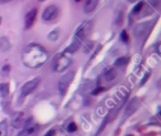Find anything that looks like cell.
<instances>
[{
  "label": "cell",
  "instance_id": "484cf974",
  "mask_svg": "<svg viewBox=\"0 0 161 136\" xmlns=\"http://www.w3.org/2000/svg\"><path fill=\"white\" fill-rule=\"evenodd\" d=\"M39 1H41V2H42V1H44V0H39Z\"/></svg>",
  "mask_w": 161,
  "mask_h": 136
},
{
  "label": "cell",
  "instance_id": "8fae6325",
  "mask_svg": "<svg viewBox=\"0 0 161 136\" xmlns=\"http://www.w3.org/2000/svg\"><path fill=\"white\" fill-rule=\"evenodd\" d=\"M98 0H86L85 5H84V11L85 13H91L95 10L97 7Z\"/></svg>",
  "mask_w": 161,
  "mask_h": 136
},
{
  "label": "cell",
  "instance_id": "8992f818",
  "mask_svg": "<svg viewBox=\"0 0 161 136\" xmlns=\"http://www.w3.org/2000/svg\"><path fill=\"white\" fill-rule=\"evenodd\" d=\"M39 125L33 123L32 120H30V122H27L25 128L18 134V136H37L39 133Z\"/></svg>",
  "mask_w": 161,
  "mask_h": 136
},
{
  "label": "cell",
  "instance_id": "9c48e42d",
  "mask_svg": "<svg viewBox=\"0 0 161 136\" xmlns=\"http://www.w3.org/2000/svg\"><path fill=\"white\" fill-rule=\"evenodd\" d=\"M37 13L38 10L35 8L31 9L29 12H27V15L25 17V29H30L32 26H33L34 21H35V18H37Z\"/></svg>",
  "mask_w": 161,
  "mask_h": 136
},
{
  "label": "cell",
  "instance_id": "ffe728a7",
  "mask_svg": "<svg viewBox=\"0 0 161 136\" xmlns=\"http://www.w3.org/2000/svg\"><path fill=\"white\" fill-rule=\"evenodd\" d=\"M56 38H58V31H52V33L49 36V39L52 40V41H54Z\"/></svg>",
  "mask_w": 161,
  "mask_h": 136
},
{
  "label": "cell",
  "instance_id": "2e32d148",
  "mask_svg": "<svg viewBox=\"0 0 161 136\" xmlns=\"http://www.w3.org/2000/svg\"><path fill=\"white\" fill-rule=\"evenodd\" d=\"M127 63H128V58L122 57V58H119V59L116 60L115 65L117 68H122V67H124V65H126Z\"/></svg>",
  "mask_w": 161,
  "mask_h": 136
},
{
  "label": "cell",
  "instance_id": "d4e9b609",
  "mask_svg": "<svg viewBox=\"0 0 161 136\" xmlns=\"http://www.w3.org/2000/svg\"><path fill=\"white\" fill-rule=\"evenodd\" d=\"M2 1H5V0H0V2H2Z\"/></svg>",
  "mask_w": 161,
  "mask_h": 136
},
{
  "label": "cell",
  "instance_id": "7c38bea8",
  "mask_svg": "<svg viewBox=\"0 0 161 136\" xmlns=\"http://www.w3.org/2000/svg\"><path fill=\"white\" fill-rule=\"evenodd\" d=\"M81 44H82V42H81V41L74 39L73 42L71 43V44L66 48V50H65V53H74V52H76L79 48H81Z\"/></svg>",
  "mask_w": 161,
  "mask_h": 136
},
{
  "label": "cell",
  "instance_id": "9a60e30c",
  "mask_svg": "<svg viewBox=\"0 0 161 136\" xmlns=\"http://www.w3.org/2000/svg\"><path fill=\"white\" fill-rule=\"evenodd\" d=\"M0 93L2 96H7L9 94V84L8 83H1L0 84Z\"/></svg>",
  "mask_w": 161,
  "mask_h": 136
},
{
  "label": "cell",
  "instance_id": "5bb4252c",
  "mask_svg": "<svg viewBox=\"0 0 161 136\" xmlns=\"http://www.w3.org/2000/svg\"><path fill=\"white\" fill-rule=\"evenodd\" d=\"M8 135V124L6 121H2L0 123V136Z\"/></svg>",
  "mask_w": 161,
  "mask_h": 136
},
{
  "label": "cell",
  "instance_id": "603a6c76",
  "mask_svg": "<svg viewBox=\"0 0 161 136\" xmlns=\"http://www.w3.org/2000/svg\"><path fill=\"white\" fill-rule=\"evenodd\" d=\"M1 20H2V19H1V17H0V24H1Z\"/></svg>",
  "mask_w": 161,
  "mask_h": 136
},
{
  "label": "cell",
  "instance_id": "30bf717a",
  "mask_svg": "<svg viewBox=\"0 0 161 136\" xmlns=\"http://www.w3.org/2000/svg\"><path fill=\"white\" fill-rule=\"evenodd\" d=\"M118 111H119V109H114L112 111H110V112H108V114L106 115V117L104 118V122H103V124H102V126H100V130H99V132H102V131L104 130V127L106 126L107 124H109V123H112L114 120L116 118V116L118 115Z\"/></svg>",
  "mask_w": 161,
  "mask_h": 136
},
{
  "label": "cell",
  "instance_id": "d6986e66",
  "mask_svg": "<svg viewBox=\"0 0 161 136\" xmlns=\"http://www.w3.org/2000/svg\"><path fill=\"white\" fill-rule=\"evenodd\" d=\"M120 39H122V41L124 43H128V41H129V38H128V34L126 31H122V34H120Z\"/></svg>",
  "mask_w": 161,
  "mask_h": 136
},
{
  "label": "cell",
  "instance_id": "4fadbf2b",
  "mask_svg": "<svg viewBox=\"0 0 161 136\" xmlns=\"http://www.w3.org/2000/svg\"><path fill=\"white\" fill-rule=\"evenodd\" d=\"M104 76L107 81H112V80L116 79L117 76V73H116V70L114 68H108V69L105 70V73H104Z\"/></svg>",
  "mask_w": 161,
  "mask_h": 136
},
{
  "label": "cell",
  "instance_id": "6da1fadb",
  "mask_svg": "<svg viewBox=\"0 0 161 136\" xmlns=\"http://www.w3.org/2000/svg\"><path fill=\"white\" fill-rule=\"evenodd\" d=\"M49 59V53L38 43L28 44L22 52V63L30 69H38Z\"/></svg>",
  "mask_w": 161,
  "mask_h": 136
},
{
  "label": "cell",
  "instance_id": "cb8c5ba5",
  "mask_svg": "<svg viewBox=\"0 0 161 136\" xmlns=\"http://www.w3.org/2000/svg\"><path fill=\"white\" fill-rule=\"evenodd\" d=\"M75 1H76V2H79V1H81V0H75Z\"/></svg>",
  "mask_w": 161,
  "mask_h": 136
},
{
  "label": "cell",
  "instance_id": "44dd1931",
  "mask_svg": "<svg viewBox=\"0 0 161 136\" xmlns=\"http://www.w3.org/2000/svg\"><path fill=\"white\" fill-rule=\"evenodd\" d=\"M44 136H55V130H54V128L50 130L49 132H48V133H46Z\"/></svg>",
  "mask_w": 161,
  "mask_h": 136
},
{
  "label": "cell",
  "instance_id": "5b68a950",
  "mask_svg": "<svg viewBox=\"0 0 161 136\" xmlns=\"http://www.w3.org/2000/svg\"><path fill=\"white\" fill-rule=\"evenodd\" d=\"M58 16H59V8L55 6V5H51V6H49L44 11H43L42 19H43V21L52 22L58 18Z\"/></svg>",
  "mask_w": 161,
  "mask_h": 136
},
{
  "label": "cell",
  "instance_id": "7a4b0ae2",
  "mask_svg": "<svg viewBox=\"0 0 161 136\" xmlns=\"http://www.w3.org/2000/svg\"><path fill=\"white\" fill-rule=\"evenodd\" d=\"M71 64V59L70 57H67L66 53H61L56 57V59L53 62V70L55 72H63L64 70H66L69 65Z\"/></svg>",
  "mask_w": 161,
  "mask_h": 136
},
{
  "label": "cell",
  "instance_id": "52a82bcc",
  "mask_svg": "<svg viewBox=\"0 0 161 136\" xmlns=\"http://www.w3.org/2000/svg\"><path fill=\"white\" fill-rule=\"evenodd\" d=\"M39 83H40V79H39V78L31 80V81H29V82H27V83H25V84L22 85L21 90H20L21 96L22 97L28 96L29 94L32 93V92H33V91L35 90L38 86H39Z\"/></svg>",
  "mask_w": 161,
  "mask_h": 136
},
{
  "label": "cell",
  "instance_id": "e0dca14e",
  "mask_svg": "<svg viewBox=\"0 0 161 136\" xmlns=\"http://www.w3.org/2000/svg\"><path fill=\"white\" fill-rule=\"evenodd\" d=\"M143 2H138L136 6H135L134 9H132V13H134V15L139 13V12L141 11V9H143Z\"/></svg>",
  "mask_w": 161,
  "mask_h": 136
},
{
  "label": "cell",
  "instance_id": "3957f363",
  "mask_svg": "<svg viewBox=\"0 0 161 136\" xmlns=\"http://www.w3.org/2000/svg\"><path fill=\"white\" fill-rule=\"evenodd\" d=\"M74 75H75V72L74 71H70V72L64 74V76H62L61 79H60V81H59V92H60L62 96H64L66 94L67 90L70 88V84L72 83V81L74 79Z\"/></svg>",
  "mask_w": 161,
  "mask_h": 136
},
{
  "label": "cell",
  "instance_id": "ba28073f",
  "mask_svg": "<svg viewBox=\"0 0 161 136\" xmlns=\"http://www.w3.org/2000/svg\"><path fill=\"white\" fill-rule=\"evenodd\" d=\"M140 106V102L138 99H132V100L130 101V102L128 103L127 106H126V110H125V114H124V117L125 118H128L129 116H131V115L134 114L135 112H136L137 110L139 109Z\"/></svg>",
  "mask_w": 161,
  "mask_h": 136
},
{
  "label": "cell",
  "instance_id": "7402d4cb",
  "mask_svg": "<svg viewBox=\"0 0 161 136\" xmlns=\"http://www.w3.org/2000/svg\"><path fill=\"white\" fill-rule=\"evenodd\" d=\"M102 91H103V89H102V88L96 89V90H94V91H93V95H97V94H98V93H100Z\"/></svg>",
  "mask_w": 161,
  "mask_h": 136
},
{
  "label": "cell",
  "instance_id": "277c9868",
  "mask_svg": "<svg viewBox=\"0 0 161 136\" xmlns=\"http://www.w3.org/2000/svg\"><path fill=\"white\" fill-rule=\"evenodd\" d=\"M91 29H92V22H89V21L84 22V23H83L82 26H79V28L76 30L74 39L79 40V41L83 42V41L87 38L88 34H89Z\"/></svg>",
  "mask_w": 161,
  "mask_h": 136
},
{
  "label": "cell",
  "instance_id": "ac0fdd59",
  "mask_svg": "<svg viewBox=\"0 0 161 136\" xmlns=\"http://www.w3.org/2000/svg\"><path fill=\"white\" fill-rule=\"evenodd\" d=\"M76 130H77V126H76L75 123H70L69 124V126H67V132H70V133H73V132H76Z\"/></svg>",
  "mask_w": 161,
  "mask_h": 136
}]
</instances>
